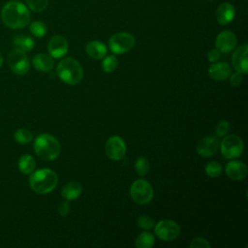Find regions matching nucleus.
Returning <instances> with one entry per match:
<instances>
[{
	"mask_svg": "<svg viewBox=\"0 0 248 248\" xmlns=\"http://www.w3.org/2000/svg\"><path fill=\"white\" fill-rule=\"evenodd\" d=\"M2 22L11 29L26 27L31 20L29 9L21 2L10 1L1 10Z\"/></svg>",
	"mask_w": 248,
	"mask_h": 248,
	"instance_id": "f257e3e1",
	"label": "nucleus"
},
{
	"mask_svg": "<svg viewBox=\"0 0 248 248\" xmlns=\"http://www.w3.org/2000/svg\"><path fill=\"white\" fill-rule=\"evenodd\" d=\"M30 174V188L37 194L45 195L50 193L57 185V174L50 169H40Z\"/></svg>",
	"mask_w": 248,
	"mask_h": 248,
	"instance_id": "f03ea898",
	"label": "nucleus"
},
{
	"mask_svg": "<svg viewBox=\"0 0 248 248\" xmlns=\"http://www.w3.org/2000/svg\"><path fill=\"white\" fill-rule=\"evenodd\" d=\"M34 151L40 159L52 161L59 156L61 146L55 137L49 134H41L35 139Z\"/></svg>",
	"mask_w": 248,
	"mask_h": 248,
	"instance_id": "7ed1b4c3",
	"label": "nucleus"
},
{
	"mask_svg": "<svg viewBox=\"0 0 248 248\" xmlns=\"http://www.w3.org/2000/svg\"><path fill=\"white\" fill-rule=\"evenodd\" d=\"M58 78L69 85L79 83L83 77V71L80 64L72 57L63 58L56 67Z\"/></svg>",
	"mask_w": 248,
	"mask_h": 248,
	"instance_id": "20e7f679",
	"label": "nucleus"
},
{
	"mask_svg": "<svg viewBox=\"0 0 248 248\" xmlns=\"http://www.w3.org/2000/svg\"><path fill=\"white\" fill-rule=\"evenodd\" d=\"M130 196L135 202L145 204L153 198V188L148 181L144 179H137L131 185Z\"/></svg>",
	"mask_w": 248,
	"mask_h": 248,
	"instance_id": "39448f33",
	"label": "nucleus"
},
{
	"mask_svg": "<svg viewBox=\"0 0 248 248\" xmlns=\"http://www.w3.org/2000/svg\"><path fill=\"white\" fill-rule=\"evenodd\" d=\"M135 38L130 33L118 32L113 34L108 40V46L112 53L122 54L133 48Z\"/></svg>",
	"mask_w": 248,
	"mask_h": 248,
	"instance_id": "423d86ee",
	"label": "nucleus"
},
{
	"mask_svg": "<svg viewBox=\"0 0 248 248\" xmlns=\"http://www.w3.org/2000/svg\"><path fill=\"white\" fill-rule=\"evenodd\" d=\"M220 149L223 157L226 159H234L242 154L243 141L236 135H229L222 140Z\"/></svg>",
	"mask_w": 248,
	"mask_h": 248,
	"instance_id": "0eeeda50",
	"label": "nucleus"
},
{
	"mask_svg": "<svg viewBox=\"0 0 248 248\" xmlns=\"http://www.w3.org/2000/svg\"><path fill=\"white\" fill-rule=\"evenodd\" d=\"M155 234L164 241H171L175 239L180 233L179 225L172 220L165 219L155 224Z\"/></svg>",
	"mask_w": 248,
	"mask_h": 248,
	"instance_id": "6e6552de",
	"label": "nucleus"
},
{
	"mask_svg": "<svg viewBox=\"0 0 248 248\" xmlns=\"http://www.w3.org/2000/svg\"><path fill=\"white\" fill-rule=\"evenodd\" d=\"M8 64L13 73L18 76L25 75L29 70V59L24 51L14 49L9 53Z\"/></svg>",
	"mask_w": 248,
	"mask_h": 248,
	"instance_id": "1a4fd4ad",
	"label": "nucleus"
},
{
	"mask_svg": "<svg viewBox=\"0 0 248 248\" xmlns=\"http://www.w3.org/2000/svg\"><path fill=\"white\" fill-rule=\"evenodd\" d=\"M105 151L110 160L118 161L123 159L125 156L126 144L120 137L112 136L106 141Z\"/></svg>",
	"mask_w": 248,
	"mask_h": 248,
	"instance_id": "9d476101",
	"label": "nucleus"
},
{
	"mask_svg": "<svg viewBox=\"0 0 248 248\" xmlns=\"http://www.w3.org/2000/svg\"><path fill=\"white\" fill-rule=\"evenodd\" d=\"M237 39L233 32L225 30L220 32L215 40L216 48L223 53L231 52L236 46Z\"/></svg>",
	"mask_w": 248,
	"mask_h": 248,
	"instance_id": "9b49d317",
	"label": "nucleus"
},
{
	"mask_svg": "<svg viewBox=\"0 0 248 248\" xmlns=\"http://www.w3.org/2000/svg\"><path fill=\"white\" fill-rule=\"evenodd\" d=\"M69 45L65 37L61 35L53 36L47 45L48 54L52 58H61L68 52Z\"/></svg>",
	"mask_w": 248,
	"mask_h": 248,
	"instance_id": "f8f14e48",
	"label": "nucleus"
},
{
	"mask_svg": "<svg viewBox=\"0 0 248 248\" xmlns=\"http://www.w3.org/2000/svg\"><path fill=\"white\" fill-rule=\"evenodd\" d=\"M248 46L244 44L238 46L232 55V63L233 68L242 74H246L248 72Z\"/></svg>",
	"mask_w": 248,
	"mask_h": 248,
	"instance_id": "ddd939ff",
	"label": "nucleus"
},
{
	"mask_svg": "<svg viewBox=\"0 0 248 248\" xmlns=\"http://www.w3.org/2000/svg\"><path fill=\"white\" fill-rule=\"evenodd\" d=\"M219 148V142L215 137H204L199 140L197 144V152L202 157H210L214 155Z\"/></svg>",
	"mask_w": 248,
	"mask_h": 248,
	"instance_id": "4468645a",
	"label": "nucleus"
},
{
	"mask_svg": "<svg viewBox=\"0 0 248 248\" xmlns=\"http://www.w3.org/2000/svg\"><path fill=\"white\" fill-rule=\"evenodd\" d=\"M234 15H235L234 7L229 2L221 3L215 12L216 20L221 25H226L232 22V19L234 18Z\"/></svg>",
	"mask_w": 248,
	"mask_h": 248,
	"instance_id": "2eb2a0df",
	"label": "nucleus"
},
{
	"mask_svg": "<svg viewBox=\"0 0 248 248\" xmlns=\"http://www.w3.org/2000/svg\"><path fill=\"white\" fill-rule=\"evenodd\" d=\"M226 173L232 180H242L247 175V167L241 161H230L226 165Z\"/></svg>",
	"mask_w": 248,
	"mask_h": 248,
	"instance_id": "dca6fc26",
	"label": "nucleus"
},
{
	"mask_svg": "<svg viewBox=\"0 0 248 248\" xmlns=\"http://www.w3.org/2000/svg\"><path fill=\"white\" fill-rule=\"evenodd\" d=\"M231 74V66L225 62H213V64L208 68L209 77L215 80H225L230 78Z\"/></svg>",
	"mask_w": 248,
	"mask_h": 248,
	"instance_id": "f3484780",
	"label": "nucleus"
},
{
	"mask_svg": "<svg viewBox=\"0 0 248 248\" xmlns=\"http://www.w3.org/2000/svg\"><path fill=\"white\" fill-rule=\"evenodd\" d=\"M32 64L36 70L40 72H49L53 69L54 61L49 54L38 53L32 59Z\"/></svg>",
	"mask_w": 248,
	"mask_h": 248,
	"instance_id": "a211bd4d",
	"label": "nucleus"
},
{
	"mask_svg": "<svg viewBox=\"0 0 248 248\" xmlns=\"http://www.w3.org/2000/svg\"><path fill=\"white\" fill-rule=\"evenodd\" d=\"M86 53L93 59L99 60L107 55V46L99 41H90L85 46Z\"/></svg>",
	"mask_w": 248,
	"mask_h": 248,
	"instance_id": "6ab92c4d",
	"label": "nucleus"
},
{
	"mask_svg": "<svg viewBox=\"0 0 248 248\" xmlns=\"http://www.w3.org/2000/svg\"><path fill=\"white\" fill-rule=\"evenodd\" d=\"M81 191H82V187L78 182L71 181L63 187L61 191V196L66 201H73L80 196Z\"/></svg>",
	"mask_w": 248,
	"mask_h": 248,
	"instance_id": "aec40b11",
	"label": "nucleus"
},
{
	"mask_svg": "<svg viewBox=\"0 0 248 248\" xmlns=\"http://www.w3.org/2000/svg\"><path fill=\"white\" fill-rule=\"evenodd\" d=\"M13 43H14V46H16V49H19V50L24 51V52L32 50L34 46H35L34 40L31 37L25 36V35L16 36L13 40Z\"/></svg>",
	"mask_w": 248,
	"mask_h": 248,
	"instance_id": "412c9836",
	"label": "nucleus"
},
{
	"mask_svg": "<svg viewBox=\"0 0 248 248\" xmlns=\"http://www.w3.org/2000/svg\"><path fill=\"white\" fill-rule=\"evenodd\" d=\"M36 167L35 159L28 154L22 155L18 160V170L24 174H30L34 171Z\"/></svg>",
	"mask_w": 248,
	"mask_h": 248,
	"instance_id": "4be33fe9",
	"label": "nucleus"
},
{
	"mask_svg": "<svg viewBox=\"0 0 248 248\" xmlns=\"http://www.w3.org/2000/svg\"><path fill=\"white\" fill-rule=\"evenodd\" d=\"M154 241H155V238L152 233L143 232L137 236L135 244L138 248H150L153 246Z\"/></svg>",
	"mask_w": 248,
	"mask_h": 248,
	"instance_id": "5701e85b",
	"label": "nucleus"
},
{
	"mask_svg": "<svg viewBox=\"0 0 248 248\" xmlns=\"http://www.w3.org/2000/svg\"><path fill=\"white\" fill-rule=\"evenodd\" d=\"M29 29H30V32L32 33V35L37 37V38L44 37L47 32L46 25L44 22L39 21V20L31 22L30 26H29Z\"/></svg>",
	"mask_w": 248,
	"mask_h": 248,
	"instance_id": "b1692460",
	"label": "nucleus"
},
{
	"mask_svg": "<svg viewBox=\"0 0 248 248\" xmlns=\"http://www.w3.org/2000/svg\"><path fill=\"white\" fill-rule=\"evenodd\" d=\"M14 138H15L16 141L20 144L29 143L33 140V136H32L31 132L28 131L27 129H23V128L17 129L14 134Z\"/></svg>",
	"mask_w": 248,
	"mask_h": 248,
	"instance_id": "393cba45",
	"label": "nucleus"
},
{
	"mask_svg": "<svg viewBox=\"0 0 248 248\" xmlns=\"http://www.w3.org/2000/svg\"><path fill=\"white\" fill-rule=\"evenodd\" d=\"M135 169L139 175L144 176L145 174H147V172L149 171V169H150L149 161L143 156L139 157L135 162Z\"/></svg>",
	"mask_w": 248,
	"mask_h": 248,
	"instance_id": "a878e982",
	"label": "nucleus"
},
{
	"mask_svg": "<svg viewBox=\"0 0 248 248\" xmlns=\"http://www.w3.org/2000/svg\"><path fill=\"white\" fill-rule=\"evenodd\" d=\"M26 4L31 11L35 13H42L46 9L48 0H26Z\"/></svg>",
	"mask_w": 248,
	"mask_h": 248,
	"instance_id": "bb28decb",
	"label": "nucleus"
},
{
	"mask_svg": "<svg viewBox=\"0 0 248 248\" xmlns=\"http://www.w3.org/2000/svg\"><path fill=\"white\" fill-rule=\"evenodd\" d=\"M222 166L215 162V161H212V162H209L206 166H205V173L209 176V177H212V178H215V177H218L221 173H222Z\"/></svg>",
	"mask_w": 248,
	"mask_h": 248,
	"instance_id": "cd10ccee",
	"label": "nucleus"
},
{
	"mask_svg": "<svg viewBox=\"0 0 248 248\" xmlns=\"http://www.w3.org/2000/svg\"><path fill=\"white\" fill-rule=\"evenodd\" d=\"M117 67V59L114 55L107 56L102 63V69L105 73H112Z\"/></svg>",
	"mask_w": 248,
	"mask_h": 248,
	"instance_id": "c85d7f7f",
	"label": "nucleus"
},
{
	"mask_svg": "<svg viewBox=\"0 0 248 248\" xmlns=\"http://www.w3.org/2000/svg\"><path fill=\"white\" fill-rule=\"evenodd\" d=\"M138 226L143 230H149L155 226V221L150 216L141 215L138 219Z\"/></svg>",
	"mask_w": 248,
	"mask_h": 248,
	"instance_id": "c756f323",
	"label": "nucleus"
},
{
	"mask_svg": "<svg viewBox=\"0 0 248 248\" xmlns=\"http://www.w3.org/2000/svg\"><path fill=\"white\" fill-rule=\"evenodd\" d=\"M230 130V123L226 120L220 121L215 127V135L219 138L224 137Z\"/></svg>",
	"mask_w": 248,
	"mask_h": 248,
	"instance_id": "7c9ffc66",
	"label": "nucleus"
},
{
	"mask_svg": "<svg viewBox=\"0 0 248 248\" xmlns=\"http://www.w3.org/2000/svg\"><path fill=\"white\" fill-rule=\"evenodd\" d=\"M190 248H209L210 243L202 237H196L191 240L189 244Z\"/></svg>",
	"mask_w": 248,
	"mask_h": 248,
	"instance_id": "2f4dec72",
	"label": "nucleus"
},
{
	"mask_svg": "<svg viewBox=\"0 0 248 248\" xmlns=\"http://www.w3.org/2000/svg\"><path fill=\"white\" fill-rule=\"evenodd\" d=\"M242 80H243V77H242V73H240V72L236 71L234 74H232V75L231 74V76H230V83L233 87L239 86L241 84Z\"/></svg>",
	"mask_w": 248,
	"mask_h": 248,
	"instance_id": "473e14b6",
	"label": "nucleus"
},
{
	"mask_svg": "<svg viewBox=\"0 0 248 248\" xmlns=\"http://www.w3.org/2000/svg\"><path fill=\"white\" fill-rule=\"evenodd\" d=\"M206 57H207V60L209 61V62H216L217 60H219L220 59V57H221V52L217 49V48H214V49H211V50H209L208 52H207V55H206Z\"/></svg>",
	"mask_w": 248,
	"mask_h": 248,
	"instance_id": "72a5a7b5",
	"label": "nucleus"
},
{
	"mask_svg": "<svg viewBox=\"0 0 248 248\" xmlns=\"http://www.w3.org/2000/svg\"><path fill=\"white\" fill-rule=\"evenodd\" d=\"M70 212V204H69V201H65L63 202H61L59 204L58 207V213L61 216H66L68 215V213Z\"/></svg>",
	"mask_w": 248,
	"mask_h": 248,
	"instance_id": "f704fd0d",
	"label": "nucleus"
},
{
	"mask_svg": "<svg viewBox=\"0 0 248 248\" xmlns=\"http://www.w3.org/2000/svg\"><path fill=\"white\" fill-rule=\"evenodd\" d=\"M2 63H3V57H2V54L0 52V67L2 66Z\"/></svg>",
	"mask_w": 248,
	"mask_h": 248,
	"instance_id": "c9c22d12",
	"label": "nucleus"
},
{
	"mask_svg": "<svg viewBox=\"0 0 248 248\" xmlns=\"http://www.w3.org/2000/svg\"><path fill=\"white\" fill-rule=\"evenodd\" d=\"M208 1H213V0H208Z\"/></svg>",
	"mask_w": 248,
	"mask_h": 248,
	"instance_id": "e433bc0d",
	"label": "nucleus"
}]
</instances>
